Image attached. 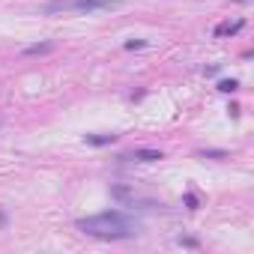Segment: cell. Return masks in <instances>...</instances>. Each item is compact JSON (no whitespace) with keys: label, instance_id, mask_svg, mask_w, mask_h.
<instances>
[{"label":"cell","instance_id":"1","mask_svg":"<svg viewBox=\"0 0 254 254\" xmlns=\"http://www.w3.org/2000/svg\"><path fill=\"white\" fill-rule=\"evenodd\" d=\"M75 227L87 236H96V239H132L141 224H138V218L126 215V212L108 209V212H99V215L78 218Z\"/></svg>","mask_w":254,"mask_h":254},{"label":"cell","instance_id":"11","mask_svg":"<svg viewBox=\"0 0 254 254\" xmlns=\"http://www.w3.org/2000/svg\"><path fill=\"white\" fill-rule=\"evenodd\" d=\"M3 224H6V215H3V212H0V227H3Z\"/></svg>","mask_w":254,"mask_h":254},{"label":"cell","instance_id":"9","mask_svg":"<svg viewBox=\"0 0 254 254\" xmlns=\"http://www.w3.org/2000/svg\"><path fill=\"white\" fill-rule=\"evenodd\" d=\"M144 45H147L144 39H132V42H126V48H129V51H132V48H144Z\"/></svg>","mask_w":254,"mask_h":254},{"label":"cell","instance_id":"4","mask_svg":"<svg viewBox=\"0 0 254 254\" xmlns=\"http://www.w3.org/2000/svg\"><path fill=\"white\" fill-rule=\"evenodd\" d=\"M120 159H135V162H159L162 153L159 150H135L132 156H120Z\"/></svg>","mask_w":254,"mask_h":254},{"label":"cell","instance_id":"3","mask_svg":"<svg viewBox=\"0 0 254 254\" xmlns=\"http://www.w3.org/2000/svg\"><path fill=\"white\" fill-rule=\"evenodd\" d=\"M245 27V21L242 18H236V21H224V24H218L215 27V36H233V33H239Z\"/></svg>","mask_w":254,"mask_h":254},{"label":"cell","instance_id":"12","mask_svg":"<svg viewBox=\"0 0 254 254\" xmlns=\"http://www.w3.org/2000/svg\"><path fill=\"white\" fill-rule=\"evenodd\" d=\"M236 3H248V0H236Z\"/></svg>","mask_w":254,"mask_h":254},{"label":"cell","instance_id":"2","mask_svg":"<svg viewBox=\"0 0 254 254\" xmlns=\"http://www.w3.org/2000/svg\"><path fill=\"white\" fill-rule=\"evenodd\" d=\"M123 0H51L42 6L45 15H60V12H105V9H120Z\"/></svg>","mask_w":254,"mask_h":254},{"label":"cell","instance_id":"8","mask_svg":"<svg viewBox=\"0 0 254 254\" xmlns=\"http://www.w3.org/2000/svg\"><path fill=\"white\" fill-rule=\"evenodd\" d=\"M200 156H203V159H227V153H218V150H209V153L203 150Z\"/></svg>","mask_w":254,"mask_h":254},{"label":"cell","instance_id":"5","mask_svg":"<svg viewBox=\"0 0 254 254\" xmlns=\"http://www.w3.org/2000/svg\"><path fill=\"white\" fill-rule=\"evenodd\" d=\"M120 135H84V141L90 147H108V144H117Z\"/></svg>","mask_w":254,"mask_h":254},{"label":"cell","instance_id":"7","mask_svg":"<svg viewBox=\"0 0 254 254\" xmlns=\"http://www.w3.org/2000/svg\"><path fill=\"white\" fill-rule=\"evenodd\" d=\"M218 90L221 93H233V90H239V81H233V78L230 81H218Z\"/></svg>","mask_w":254,"mask_h":254},{"label":"cell","instance_id":"10","mask_svg":"<svg viewBox=\"0 0 254 254\" xmlns=\"http://www.w3.org/2000/svg\"><path fill=\"white\" fill-rule=\"evenodd\" d=\"M186 203H189V209H197V197H194V194H189Z\"/></svg>","mask_w":254,"mask_h":254},{"label":"cell","instance_id":"6","mask_svg":"<svg viewBox=\"0 0 254 254\" xmlns=\"http://www.w3.org/2000/svg\"><path fill=\"white\" fill-rule=\"evenodd\" d=\"M48 51H54V45H51V42H42V45H30V48H24V54H27V57H33V54H48Z\"/></svg>","mask_w":254,"mask_h":254}]
</instances>
